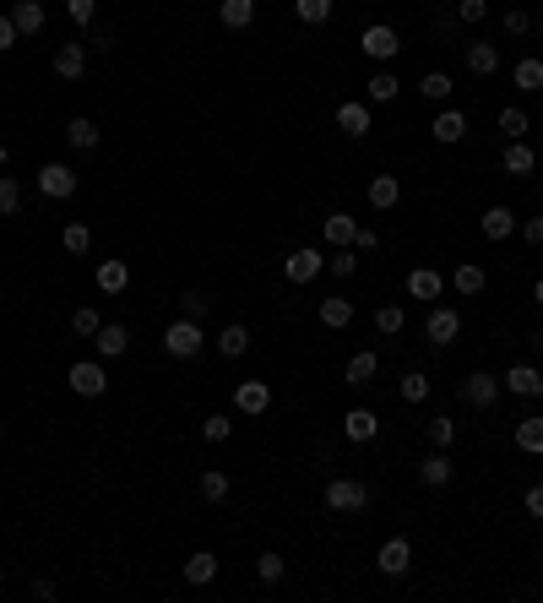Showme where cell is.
<instances>
[{
    "label": "cell",
    "mask_w": 543,
    "mask_h": 603,
    "mask_svg": "<svg viewBox=\"0 0 543 603\" xmlns=\"http://www.w3.org/2000/svg\"><path fill=\"white\" fill-rule=\"evenodd\" d=\"M65 142H71L77 153H98V125H93L88 114H77V120H65Z\"/></svg>",
    "instance_id": "cb8c5ba5"
},
{
    "label": "cell",
    "mask_w": 543,
    "mask_h": 603,
    "mask_svg": "<svg viewBox=\"0 0 543 603\" xmlns=\"http://www.w3.org/2000/svg\"><path fill=\"white\" fill-rule=\"evenodd\" d=\"M500 28H505L511 38H527V33H532V17H527V12L516 6V12H505V17H500Z\"/></svg>",
    "instance_id": "816d5d0a"
},
{
    "label": "cell",
    "mask_w": 543,
    "mask_h": 603,
    "mask_svg": "<svg viewBox=\"0 0 543 603\" xmlns=\"http://www.w3.org/2000/svg\"><path fill=\"white\" fill-rule=\"evenodd\" d=\"M375 571L380 576H407V571H414V544H407V539H386L380 555H375Z\"/></svg>",
    "instance_id": "ba28073f"
},
{
    "label": "cell",
    "mask_w": 543,
    "mask_h": 603,
    "mask_svg": "<svg viewBox=\"0 0 543 603\" xmlns=\"http://www.w3.org/2000/svg\"><path fill=\"white\" fill-rule=\"evenodd\" d=\"M0 163H6V147H0Z\"/></svg>",
    "instance_id": "94428289"
},
{
    "label": "cell",
    "mask_w": 543,
    "mask_h": 603,
    "mask_svg": "<svg viewBox=\"0 0 543 603\" xmlns=\"http://www.w3.org/2000/svg\"><path fill=\"white\" fill-rule=\"evenodd\" d=\"M532 348H538V354H543V326H538V331H532Z\"/></svg>",
    "instance_id": "680465c9"
},
{
    "label": "cell",
    "mask_w": 543,
    "mask_h": 603,
    "mask_svg": "<svg viewBox=\"0 0 543 603\" xmlns=\"http://www.w3.org/2000/svg\"><path fill=\"white\" fill-rule=\"evenodd\" d=\"M375 245H380V234H375V229H359V239H354V250H364V255H370Z\"/></svg>",
    "instance_id": "6f0895ef"
},
{
    "label": "cell",
    "mask_w": 543,
    "mask_h": 603,
    "mask_svg": "<svg viewBox=\"0 0 543 603\" xmlns=\"http://www.w3.org/2000/svg\"><path fill=\"white\" fill-rule=\"evenodd\" d=\"M511 82H516L522 93H538V88H543V60H538V54L516 60V71H511Z\"/></svg>",
    "instance_id": "1f68e13d"
},
{
    "label": "cell",
    "mask_w": 543,
    "mask_h": 603,
    "mask_svg": "<svg viewBox=\"0 0 543 603\" xmlns=\"http://www.w3.org/2000/svg\"><path fill=\"white\" fill-rule=\"evenodd\" d=\"M343 375H348V386H370V381L380 375V354H375V348H359V354L343 364Z\"/></svg>",
    "instance_id": "ac0fdd59"
},
{
    "label": "cell",
    "mask_w": 543,
    "mask_h": 603,
    "mask_svg": "<svg viewBox=\"0 0 543 603\" xmlns=\"http://www.w3.org/2000/svg\"><path fill=\"white\" fill-rule=\"evenodd\" d=\"M430 137H435V142H440V147H456V142H462V137H467V114H462V109H451V104H446V109H440V114H435V125H430Z\"/></svg>",
    "instance_id": "30bf717a"
},
{
    "label": "cell",
    "mask_w": 543,
    "mask_h": 603,
    "mask_svg": "<svg viewBox=\"0 0 543 603\" xmlns=\"http://www.w3.org/2000/svg\"><path fill=\"white\" fill-rule=\"evenodd\" d=\"M467 71L472 77H495L500 71V49L495 44H467Z\"/></svg>",
    "instance_id": "4316f807"
},
{
    "label": "cell",
    "mask_w": 543,
    "mask_h": 603,
    "mask_svg": "<svg viewBox=\"0 0 543 603\" xmlns=\"http://www.w3.org/2000/svg\"><path fill=\"white\" fill-rule=\"evenodd\" d=\"M370 506V490L359 479H331L326 484V511H364Z\"/></svg>",
    "instance_id": "8992f818"
},
{
    "label": "cell",
    "mask_w": 543,
    "mask_h": 603,
    "mask_svg": "<svg viewBox=\"0 0 543 603\" xmlns=\"http://www.w3.org/2000/svg\"><path fill=\"white\" fill-rule=\"evenodd\" d=\"M12 22L22 38H38L44 33V0H12Z\"/></svg>",
    "instance_id": "2e32d148"
},
{
    "label": "cell",
    "mask_w": 543,
    "mask_h": 603,
    "mask_svg": "<svg viewBox=\"0 0 543 603\" xmlns=\"http://www.w3.org/2000/svg\"><path fill=\"white\" fill-rule=\"evenodd\" d=\"M218 22L234 28V33L250 28V22H255V0H223V6H218Z\"/></svg>",
    "instance_id": "f546056e"
},
{
    "label": "cell",
    "mask_w": 543,
    "mask_h": 603,
    "mask_svg": "<svg viewBox=\"0 0 543 603\" xmlns=\"http://www.w3.org/2000/svg\"><path fill=\"white\" fill-rule=\"evenodd\" d=\"M479 229H484V239H505V234H516V213L511 207H500V201H495V207L479 218Z\"/></svg>",
    "instance_id": "484cf974"
},
{
    "label": "cell",
    "mask_w": 543,
    "mask_h": 603,
    "mask_svg": "<svg viewBox=\"0 0 543 603\" xmlns=\"http://www.w3.org/2000/svg\"><path fill=\"white\" fill-rule=\"evenodd\" d=\"M38 190H44L49 201L77 196V169H65V163H44V169H38Z\"/></svg>",
    "instance_id": "9c48e42d"
},
{
    "label": "cell",
    "mask_w": 543,
    "mask_h": 603,
    "mask_svg": "<svg viewBox=\"0 0 543 603\" xmlns=\"http://www.w3.org/2000/svg\"><path fill=\"white\" fill-rule=\"evenodd\" d=\"M430 397V375L424 370H407L402 375V402H424Z\"/></svg>",
    "instance_id": "f6af8a7d"
},
{
    "label": "cell",
    "mask_w": 543,
    "mask_h": 603,
    "mask_svg": "<svg viewBox=\"0 0 543 603\" xmlns=\"http://www.w3.org/2000/svg\"><path fill=\"white\" fill-rule=\"evenodd\" d=\"M419 93H424V98H430V104H446V98H451V93H456V82H451V77H446V71H430V77H424V82H419Z\"/></svg>",
    "instance_id": "ab89813d"
},
{
    "label": "cell",
    "mask_w": 543,
    "mask_h": 603,
    "mask_svg": "<svg viewBox=\"0 0 543 603\" xmlns=\"http://www.w3.org/2000/svg\"><path fill=\"white\" fill-rule=\"evenodd\" d=\"M484 283H489V272H484L479 261H462L456 272H451V289H456V294H467V299H472V294H484Z\"/></svg>",
    "instance_id": "603a6c76"
},
{
    "label": "cell",
    "mask_w": 543,
    "mask_h": 603,
    "mask_svg": "<svg viewBox=\"0 0 543 603\" xmlns=\"http://www.w3.org/2000/svg\"><path fill=\"white\" fill-rule=\"evenodd\" d=\"M500 163H505V174H532V147L527 142H511Z\"/></svg>",
    "instance_id": "b9f144b4"
},
{
    "label": "cell",
    "mask_w": 543,
    "mask_h": 603,
    "mask_svg": "<svg viewBox=\"0 0 543 603\" xmlns=\"http://www.w3.org/2000/svg\"><path fill=\"white\" fill-rule=\"evenodd\" d=\"M456 17L462 22H484L489 17V0H456Z\"/></svg>",
    "instance_id": "f5cc1de1"
},
{
    "label": "cell",
    "mask_w": 543,
    "mask_h": 603,
    "mask_svg": "<svg viewBox=\"0 0 543 603\" xmlns=\"http://www.w3.org/2000/svg\"><path fill=\"white\" fill-rule=\"evenodd\" d=\"M397 88H402V82H397L391 71H375V77L364 82V93H370V104H391V98H397Z\"/></svg>",
    "instance_id": "f35d334b"
},
{
    "label": "cell",
    "mask_w": 543,
    "mask_h": 603,
    "mask_svg": "<svg viewBox=\"0 0 543 603\" xmlns=\"http://www.w3.org/2000/svg\"><path fill=\"white\" fill-rule=\"evenodd\" d=\"M348 321H354V305H348L343 294H331V299H321V326H326V331H343Z\"/></svg>",
    "instance_id": "f1b7e54d"
},
{
    "label": "cell",
    "mask_w": 543,
    "mask_h": 603,
    "mask_svg": "<svg viewBox=\"0 0 543 603\" xmlns=\"http://www.w3.org/2000/svg\"><path fill=\"white\" fill-rule=\"evenodd\" d=\"M125 283H130V266L125 261H98V289L104 294H125Z\"/></svg>",
    "instance_id": "4dcf8cb0"
},
{
    "label": "cell",
    "mask_w": 543,
    "mask_h": 603,
    "mask_svg": "<svg viewBox=\"0 0 543 603\" xmlns=\"http://www.w3.org/2000/svg\"><path fill=\"white\" fill-rule=\"evenodd\" d=\"M500 130H505L511 142H522V137H527V114H522V109H500Z\"/></svg>",
    "instance_id": "681fc988"
},
{
    "label": "cell",
    "mask_w": 543,
    "mask_h": 603,
    "mask_svg": "<svg viewBox=\"0 0 543 603\" xmlns=\"http://www.w3.org/2000/svg\"><path fill=\"white\" fill-rule=\"evenodd\" d=\"M213 576H218V555H213V549H196V555L185 560V582H190V587H207Z\"/></svg>",
    "instance_id": "d4e9b609"
},
{
    "label": "cell",
    "mask_w": 543,
    "mask_h": 603,
    "mask_svg": "<svg viewBox=\"0 0 543 603\" xmlns=\"http://www.w3.org/2000/svg\"><path fill=\"white\" fill-rule=\"evenodd\" d=\"M419 479H424L430 490H446V484L456 479V467H451V456H446V451H435V456H424V462H419Z\"/></svg>",
    "instance_id": "44dd1931"
},
{
    "label": "cell",
    "mask_w": 543,
    "mask_h": 603,
    "mask_svg": "<svg viewBox=\"0 0 543 603\" xmlns=\"http://www.w3.org/2000/svg\"><path fill=\"white\" fill-rule=\"evenodd\" d=\"M516 229H522V239H527V245H543V218H522Z\"/></svg>",
    "instance_id": "11a10c76"
},
{
    "label": "cell",
    "mask_w": 543,
    "mask_h": 603,
    "mask_svg": "<svg viewBox=\"0 0 543 603\" xmlns=\"http://www.w3.org/2000/svg\"><path fill=\"white\" fill-rule=\"evenodd\" d=\"M82 71H88V49H82V44H60V49H54V77H60V82H77Z\"/></svg>",
    "instance_id": "5bb4252c"
},
{
    "label": "cell",
    "mask_w": 543,
    "mask_h": 603,
    "mask_svg": "<svg viewBox=\"0 0 543 603\" xmlns=\"http://www.w3.org/2000/svg\"><path fill=\"white\" fill-rule=\"evenodd\" d=\"M22 33H17V22H12V12H0V54H6L12 44H17Z\"/></svg>",
    "instance_id": "db71d44e"
},
{
    "label": "cell",
    "mask_w": 543,
    "mask_h": 603,
    "mask_svg": "<svg viewBox=\"0 0 543 603\" xmlns=\"http://www.w3.org/2000/svg\"><path fill=\"white\" fill-rule=\"evenodd\" d=\"M201 348H207V338H201V321H190V315H180V321L163 331V354H169V359H196Z\"/></svg>",
    "instance_id": "6da1fadb"
},
{
    "label": "cell",
    "mask_w": 543,
    "mask_h": 603,
    "mask_svg": "<svg viewBox=\"0 0 543 603\" xmlns=\"http://www.w3.org/2000/svg\"><path fill=\"white\" fill-rule=\"evenodd\" d=\"M229 435H234V424H229V414H213L207 424H201V440H207V446H229Z\"/></svg>",
    "instance_id": "ee69618b"
},
{
    "label": "cell",
    "mask_w": 543,
    "mask_h": 603,
    "mask_svg": "<svg viewBox=\"0 0 543 603\" xmlns=\"http://www.w3.org/2000/svg\"><path fill=\"white\" fill-rule=\"evenodd\" d=\"M125 348H130V331H125L120 321H104V326H98V359H120Z\"/></svg>",
    "instance_id": "7402d4cb"
},
{
    "label": "cell",
    "mask_w": 543,
    "mask_h": 603,
    "mask_svg": "<svg viewBox=\"0 0 543 603\" xmlns=\"http://www.w3.org/2000/svg\"><path fill=\"white\" fill-rule=\"evenodd\" d=\"M180 310H185L190 321H201V315H207V310H213V299H207V289H185V294H180Z\"/></svg>",
    "instance_id": "bcb514c9"
},
{
    "label": "cell",
    "mask_w": 543,
    "mask_h": 603,
    "mask_svg": "<svg viewBox=\"0 0 543 603\" xmlns=\"http://www.w3.org/2000/svg\"><path fill=\"white\" fill-rule=\"evenodd\" d=\"M402 326H407V310H402V305H380V310H375V331H386V338H397Z\"/></svg>",
    "instance_id": "60d3db41"
},
{
    "label": "cell",
    "mask_w": 543,
    "mask_h": 603,
    "mask_svg": "<svg viewBox=\"0 0 543 603\" xmlns=\"http://www.w3.org/2000/svg\"><path fill=\"white\" fill-rule=\"evenodd\" d=\"M424 435H430V446H435V451H451V446H456V419H451V414H440V419H430V424H424Z\"/></svg>",
    "instance_id": "d6a6232c"
},
{
    "label": "cell",
    "mask_w": 543,
    "mask_h": 603,
    "mask_svg": "<svg viewBox=\"0 0 543 603\" xmlns=\"http://www.w3.org/2000/svg\"><path fill=\"white\" fill-rule=\"evenodd\" d=\"M359 49L370 54V60H397L402 54V38H397V28H386V22H375V28H364V38H359Z\"/></svg>",
    "instance_id": "52a82bcc"
},
{
    "label": "cell",
    "mask_w": 543,
    "mask_h": 603,
    "mask_svg": "<svg viewBox=\"0 0 543 603\" xmlns=\"http://www.w3.org/2000/svg\"><path fill=\"white\" fill-rule=\"evenodd\" d=\"M462 402H467V408H479V414H489L495 402H500V381H495L489 370H472V375L462 381Z\"/></svg>",
    "instance_id": "5b68a950"
},
{
    "label": "cell",
    "mask_w": 543,
    "mask_h": 603,
    "mask_svg": "<svg viewBox=\"0 0 543 603\" xmlns=\"http://www.w3.org/2000/svg\"><path fill=\"white\" fill-rule=\"evenodd\" d=\"M516 446H522V451H532V456H543V419H538V414L516 424Z\"/></svg>",
    "instance_id": "d590c367"
},
{
    "label": "cell",
    "mask_w": 543,
    "mask_h": 603,
    "mask_svg": "<svg viewBox=\"0 0 543 603\" xmlns=\"http://www.w3.org/2000/svg\"><path fill=\"white\" fill-rule=\"evenodd\" d=\"M326 272H331L337 283H348V278L359 272V250H354V245H343V250H337V255L326 261Z\"/></svg>",
    "instance_id": "e575fe53"
},
{
    "label": "cell",
    "mask_w": 543,
    "mask_h": 603,
    "mask_svg": "<svg viewBox=\"0 0 543 603\" xmlns=\"http://www.w3.org/2000/svg\"><path fill=\"white\" fill-rule=\"evenodd\" d=\"M218 354H223V359H245V354H250V326H245V321H229V326L218 331Z\"/></svg>",
    "instance_id": "e0dca14e"
},
{
    "label": "cell",
    "mask_w": 543,
    "mask_h": 603,
    "mask_svg": "<svg viewBox=\"0 0 543 603\" xmlns=\"http://www.w3.org/2000/svg\"><path fill=\"white\" fill-rule=\"evenodd\" d=\"M331 6H337V0H294V17L310 22V28H321V22L331 17Z\"/></svg>",
    "instance_id": "8d00e7d4"
},
{
    "label": "cell",
    "mask_w": 543,
    "mask_h": 603,
    "mask_svg": "<svg viewBox=\"0 0 543 603\" xmlns=\"http://www.w3.org/2000/svg\"><path fill=\"white\" fill-rule=\"evenodd\" d=\"M201 500H213V506L229 500V473L223 467H207V473H201Z\"/></svg>",
    "instance_id": "836d02e7"
},
{
    "label": "cell",
    "mask_w": 543,
    "mask_h": 603,
    "mask_svg": "<svg viewBox=\"0 0 543 603\" xmlns=\"http://www.w3.org/2000/svg\"><path fill=\"white\" fill-rule=\"evenodd\" d=\"M397 201H402V180H397V174H375V180H370V207H375V213H391Z\"/></svg>",
    "instance_id": "d6986e66"
},
{
    "label": "cell",
    "mask_w": 543,
    "mask_h": 603,
    "mask_svg": "<svg viewBox=\"0 0 543 603\" xmlns=\"http://www.w3.org/2000/svg\"><path fill=\"white\" fill-rule=\"evenodd\" d=\"M321 239H326V245H337V250L354 245V239H359V218H354V213H331V218L321 223Z\"/></svg>",
    "instance_id": "9a60e30c"
},
{
    "label": "cell",
    "mask_w": 543,
    "mask_h": 603,
    "mask_svg": "<svg viewBox=\"0 0 543 603\" xmlns=\"http://www.w3.org/2000/svg\"><path fill=\"white\" fill-rule=\"evenodd\" d=\"M522 506H527V516H543V484H532V490L522 495Z\"/></svg>",
    "instance_id": "9f6ffc18"
},
{
    "label": "cell",
    "mask_w": 543,
    "mask_h": 603,
    "mask_svg": "<svg viewBox=\"0 0 543 603\" xmlns=\"http://www.w3.org/2000/svg\"><path fill=\"white\" fill-rule=\"evenodd\" d=\"M375 430H380V419H375L370 408H354V414L343 419V435H348V440H359V446H370V440H375Z\"/></svg>",
    "instance_id": "83f0119b"
},
{
    "label": "cell",
    "mask_w": 543,
    "mask_h": 603,
    "mask_svg": "<svg viewBox=\"0 0 543 603\" xmlns=\"http://www.w3.org/2000/svg\"><path fill=\"white\" fill-rule=\"evenodd\" d=\"M326 272V255L315 250V245H299V250H288V261H283V278L288 283H315Z\"/></svg>",
    "instance_id": "3957f363"
},
{
    "label": "cell",
    "mask_w": 543,
    "mask_h": 603,
    "mask_svg": "<svg viewBox=\"0 0 543 603\" xmlns=\"http://www.w3.org/2000/svg\"><path fill=\"white\" fill-rule=\"evenodd\" d=\"M65 381H71V391H77V397H104V391H109V370H104V359H77Z\"/></svg>",
    "instance_id": "277c9868"
},
{
    "label": "cell",
    "mask_w": 543,
    "mask_h": 603,
    "mask_svg": "<svg viewBox=\"0 0 543 603\" xmlns=\"http://www.w3.org/2000/svg\"><path fill=\"white\" fill-rule=\"evenodd\" d=\"M337 125H343L348 137H370V125H375V120H370V104H354V98L337 104Z\"/></svg>",
    "instance_id": "ffe728a7"
},
{
    "label": "cell",
    "mask_w": 543,
    "mask_h": 603,
    "mask_svg": "<svg viewBox=\"0 0 543 603\" xmlns=\"http://www.w3.org/2000/svg\"><path fill=\"white\" fill-rule=\"evenodd\" d=\"M538 28H543V17H538Z\"/></svg>",
    "instance_id": "6125c7cd"
},
{
    "label": "cell",
    "mask_w": 543,
    "mask_h": 603,
    "mask_svg": "<svg viewBox=\"0 0 543 603\" xmlns=\"http://www.w3.org/2000/svg\"><path fill=\"white\" fill-rule=\"evenodd\" d=\"M98 326H104V321H98L93 305H77V310H71V331H77V338H98Z\"/></svg>",
    "instance_id": "7bdbcfd3"
},
{
    "label": "cell",
    "mask_w": 543,
    "mask_h": 603,
    "mask_svg": "<svg viewBox=\"0 0 543 603\" xmlns=\"http://www.w3.org/2000/svg\"><path fill=\"white\" fill-rule=\"evenodd\" d=\"M424 338H430V348H451V343L462 338V315H456L451 305H435V310L424 315Z\"/></svg>",
    "instance_id": "7a4b0ae2"
},
{
    "label": "cell",
    "mask_w": 543,
    "mask_h": 603,
    "mask_svg": "<svg viewBox=\"0 0 543 603\" xmlns=\"http://www.w3.org/2000/svg\"><path fill=\"white\" fill-rule=\"evenodd\" d=\"M440 272L435 266H414V272H407V299H419V305H435L440 299Z\"/></svg>",
    "instance_id": "7c38bea8"
},
{
    "label": "cell",
    "mask_w": 543,
    "mask_h": 603,
    "mask_svg": "<svg viewBox=\"0 0 543 603\" xmlns=\"http://www.w3.org/2000/svg\"><path fill=\"white\" fill-rule=\"evenodd\" d=\"M532 299H538V305H543V278H538V283H532Z\"/></svg>",
    "instance_id": "91938a15"
},
{
    "label": "cell",
    "mask_w": 543,
    "mask_h": 603,
    "mask_svg": "<svg viewBox=\"0 0 543 603\" xmlns=\"http://www.w3.org/2000/svg\"><path fill=\"white\" fill-rule=\"evenodd\" d=\"M283 571H288V560H283V555H272V549L255 560V576H261L266 587H272V582H283Z\"/></svg>",
    "instance_id": "7dc6e473"
},
{
    "label": "cell",
    "mask_w": 543,
    "mask_h": 603,
    "mask_svg": "<svg viewBox=\"0 0 543 603\" xmlns=\"http://www.w3.org/2000/svg\"><path fill=\"white\" fill-rule=\"evenodd\" d=\"M65 12H71V22L93 28V22H98V0H65Z\"/></svg>",
    "instance_id": "f907efd6"
},
{
    "label": "cell",
    "mask_w": 543,
    "mask_h": 603,
    "mask_svg": "<svg viewBox=\"0 0 543 603\" xmlns=\"http://www.w3.org/2000/svg\"><path fill=\"white\" fill-rule=\"evenodd\" d=\"M22 213V185L12 174H0V218H17Z\"/></svg>",
    "instance_id": "74e56055"
},
{
    "label": "cell",
    "mask_w": 543,
    "mask_h": 603,
    "mask_svg": "<svg viewBox=\"0 0 543 603\" xmlns=\"http://www.w3.org/2000/svg\"><path fill=\"white\" fill-rule=\"evenodd\" d=\"M234 408L250 414V419L266 414V408H272V386H266V381H239V386H234Z\"/></svg>",
    "instance_id": "8fae6325"
},
{
    "label": "cell",
    "mask_w": 543,
    "mask_h": 603,
    "mask_svg": "<svg viewBox=\"0 0 543 603\" xmlns=\"http://www.w3.org/2000/svg\"><path fill=\"white\" fill-rule=\"evenodd\" d=\"M505 391H516V397L538 402V397H543V370H532V364H511V370H505Z\"/></svg>",
    "instance_id": "4fadbf2b"
},
{
    "label": "cell",
    "mask_w": 543,
    "mask_h": 603,
    "mask_svg": "<svg viewBox=\"0 0 543 603\" xmlns=\"http://www.w3.org/2000/svg\"><path fill=\"white\" fill-rule=\"evenodd\" d=\"M60 245L71 250V255H88V250H93V234H88V223H71V229L60 234Z\"/></svg>",
    "instance_id": "c3c4849f"
}]
</instances>
